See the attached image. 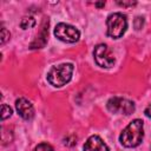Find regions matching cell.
<instances>
[{
	"label": "cell",
	"mask_w": 151,
	"mask_h": 151,
	"mask_svg": "<svg viewBox=\"0 0 151 151\" xmlns=\"http://www.w3.org/2000/svg\"><path fill=\"white\" fill-rule=\"evenodd\" d=\"M144 137V123L142 119H133L120 133L119 142L125 147L138 146Z\"/></svg>",
	"instance_id": "6da1fadb"
},
{
	"label": "cell",
	"mask_w": 151,
	"mask_h": 151,
	"mask_svg": "<svg viewBox=\"0 0 151 151\" xmlns=\"http://www.w3.org/2000/svg\"><path fill=\"white\" fill-rule=\"evenodd\" d=\"M72 73H73V64L64 63V64L52 66L50 71L47 72L46 78H47V81L52 86L61 87L71 80Z\"/></svg>",
	"instance_id": "7a4b0ae2"
},
{
	"label": "cell",
	"mask_w": 151,
	"mask_h": 151,
	"mask_svg": "<svg viewBox=\"0 0 151 151\" xmlns=\"http://www.w3.org/2000/svg\"><path fill=\"white\" fill-rule=\"evenodd\" d=\"M107 26V35L118 39L122 38L127 28V19L123 13H112L106 19Z\"/></svg>",
	"instance_id": "3957f363"
},
{
	"label": "cell",
	"mask_w": 151,
	"mask_h": 151,
	"mask_svg": "<svg viewBox=\"0 0 151 151\" xmlns=\"http://www.w3.org/2000/svg\"><path fill=\"white\" fill-rule=\"evenodd\" d=\"M106 107L112 113H123L125 116H130L134 112V103L122 97H112L109 99Z\"/></svg>",
	"instance_id": "277c9868"
},
{
	"label": "cell",
	"mask_w": 151,
	"mask_h": 151,
	"mask_svg": "<svg viewBox=\"0 0 151 151\" xmlns=\"http://www.w3.org/2000/svg\"><path fill=\"white\" fill-rule=\"evenodd\" d=\"M54 35L64 41V42H68V44H73L77 42L80 38V32L72 25L65 24V22H60L55 26L54 28Z\"/></svg>",
	"instance_id": "5b68a950"
},
{
	"label": "cell",
	"mask_w": 151,
	"mask_h": 151,
	"mask_svg": "<svg viewBox=\"0 0 151 151\" xmlns=\"http://www.w3.org/2000/svg\"><path fill=\"white\" fill-rule=\"evenodd\" d=\"M93 57H94L97 65H99L100 67L110 68L114 64V57L111 53V51L109 50L107 45H105V44H99L94 47Z\"/></svg>",
	"instance_id": "8992f818"
},
{
	"label": "cell",
	"mask_w": 151,
	"mask_h": 151,
	"mask_svg": "<svg viewBox=\"0 0 151 151\" xmlns=\"http://www.w3.org/2000/svg\"><path fill=\"white\" fill-rule=\"evenodd\" d=\"M15 109L19 116L25 120H31L34 117V107L32 103L26 98H18L15 100Z\"/></svg>",
	"instance_id": "52a82bcc"
},
{
	"label": "cell",
	"mask_w": 151,
	"mask_h": 151,
	"mask_svg": "<svg viewBox=\"0 0 151 151\" xmlns=\"http://www.w3.org/2000/svg\"><path fill=\"white\" fill-rule=\"evenodd\" d=\"M84 151H109V147L99 136L93 134L85 142Z\"/></svg>",
	"instance_id": "ba28073f"
},
{
	"label": "cell",
	"mask_w": 151,
	"mask_h": 151,
	"mask_svg": "<svg viewBox=\"0 0 151 151\" xmlns=\"http://www.w3.org/2000/svg\"><path fill=\"white\" fill-rule=\"evenodd\" d=\"M47 34H48V20L45 21L39 35H37V39L31 44V48L34 50V48H42L47 41Z\"/></svg>",
	"instance_id": "9c48e42d"
},
{
	"label": "cell",
	"mask_w": 151,
	"mask_h": 151,
	"mask_svg": "<svg viewBox=\"0 0 151 151\" xmlns=\"http://www.w3.org/2000/svg\"><path fill=\"white\" fill-rule=\"evenodd\" d=\"M35 26V19L33 17H25L21 21H20V27L22 29H27V28H32Z\"/></svg>",
	"instance_id": "30bf717a"
},
{
	"label": "cell",
	"mask_w": 151,
	"mask_h": 151,
	"mask_svg": "<svg viewBox=\"0 0 151 151\" xmlns=\"http://www.w3.org/2000/svg\"><path fill=\"white\" fill-rule=\"evenodd\" d=\"M12 113H13L12 109H11L8 105L2 104V106H1V119H2V120H5V119L9 118V117L12 116Z\"/></svg>",
	"instance_id": "8fae6325"
},
{
	"label": "cell",
	"mask_w": 151,
	"mask_h": 151,
	"mask_svg": "<svg viewBox=\"0 0 151 151\" xmlns=\"http://www.w3.org/2000/svg\"><path fill=\"white\" fill-rule=\"evenodd\" d=\"M33 151H53V147L48 143H40L34 147Z\"/></svg>",
	"instance_id": "7c38bea8"
},
{
	"label": "cell",
	"mask_w": 151,
	"mask_h": 151,
	"mask_svg": "<svg viewBox=\"0 0 151 151\" xmlns=\"http://www.w3.org/2000/svg\"><path fill=\"white\" fill-rule=\"evenodd\" d=\"M9 38H11L9 32L7 31V28H6V27H2V28H1V45H4V44H5Z\"/></svg>",
	"instance_id": "4fadbf2b"
},
{
	"label": "cell",
	"mask_w": 151,
	"mask_h": 151,
	"mask_svg": "<svg viewBox=\"0 0 151 151\" xmlns=\"http://www.w3.org/2000/svg\"><path fill=\"white\" fill-rule=\"evenodd\" d=\"M133 25H134V28H136V29H140V28L143 27V25H144V18H143V17H137V18L134 19Z\"/></svg>",
	"instance_id": "5bb4252c"
},
{
	"label": "cell",
	"mask_w": 151,
	"mask_h": 151,
	"mask_svg": "<svg viewBox=\"0 0 151 151\" xmlns=\"http://www.w3.org/2000/svg\"><path fill=\"white\" fill-rule=\"evenodd\" d=\"M119 6H123V7H127V6H134L137 2L136 1H118L117 2Z\"/></svg>",
	"instance_id": "9a60e30c"
},
{
	"label": "cell",
	"mask_w": 151,
	"mask_h": 151,
	"mask_svg": "<svg viewBox=\"0 0 151 151\" xmlns=\"http://www.w3.org/2000/svg\"><path fill=\"white\" fill-rule=\"evenodd\" d=\"M144 113H145V116H146L147 118H151V105H149V106L145 109Z\"/></svg>",
	"instance_id": "2e32d148"
},
{
	"label": "cell",
	"mask_w": 151,
	"mask_h": 151,
	"mask_svg": "<svg viewBox=\"0 0 151 151\" xmlns=\"http://www.w3.org/2000/svg\"><path fill=\"white\" fill-rule=\"evenodd\" d=\"M94 6H97V7H104L105 6V2H96Z\"/></svg>",
	"instance_id": "e0dca14e"
}]
</instances>
